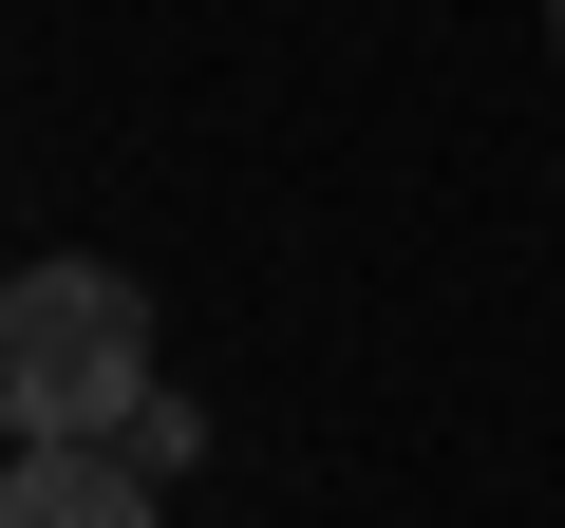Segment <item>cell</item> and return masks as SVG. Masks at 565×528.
<instances>
[{
  "instance_id": "obj_1",
  "label": "cell",
  "mask_w": 565,
  "mask_h": 528,
  "mask_svg": "<svg viewBox=\"0 0 565 528\" xmlns=\"http://www.w3.org/2000/svg\"><path fill=\"white\" fill-rule=\"evenodd\" d=\"M151 397V284L132 264H20L0 284V415L20 434H114Z\"/></svg>"
},
{
  "instance_id": "obj_2",
  "label": "cell",
  "mask_w": 565,
  "mask_h": 528,
  "mask_svg": "<svg viewBox=\"0 0 565 528\" xmlns=\"http://www.w3.org/2000/svg\"><path fill=\"white\" fill-rule=\"evenodd\" d=\"M0 528H151V472L114 434H20V472H0Z\"/></svg>"
},
{
  "instance_id": "obj_3",
  "label": "cell",
  "mask_w": 565,
  "mask_h": 528,
  "mask_svg": "<svg viewBox=\"0 0 565 528\" xmlns=\"http://www.w3.org/2000/svg\"><path fill=\"white\" fill-rule=\"evenodd\" d=\"M114 453H132V472H151V490H170V472H189V453H207V415H189V397H132V415H114Z\"/></svg>"
},
{
  "instance_id": "obj_4",
  "label": "cell",
  "mask_w": 565,
  "mask_h": 528,
  "mask_svg": "<svg viewBox=\"0 0 565 528\" xmlns=\"http://www.w3.org/2000/svg\"><path fill=\"white\" fill-rule=\"evenodd\" d=\"M546 39H565V0H546Z\"/></svg>"
}]
</instances>
